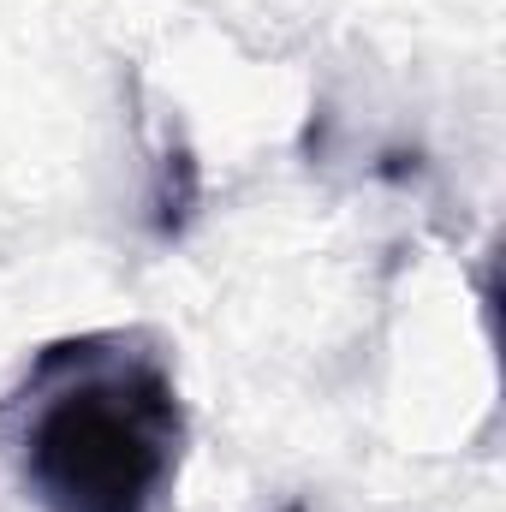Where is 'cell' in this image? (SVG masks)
<instances>
[{"mask_svg": "<svg viewBox=\"0 0 506 512\" xmlns=\"http://www.w3.org/2000/svg\"><path fill=\"white\" fill-rule=\"evenodd\" d=\"M191 203H197V161H191L185 149H167V155L155 161V191H149V221H155V233H161V239L179 233L185 215H191Z\"/></svg>", "mask_w": 506, "mask_h": 512, "instance_id": "2", "label": "cell"}, {"mask_svg": "<svg viewBox=\"0 0 506 512\" xmlns=\"http://www.w3.org/2000/svg\"><path fill=\"white\" fill-rule=\"evenodd\" d=\"M0 429L42 512H161L185 453V399L155 334L90 328L30 358Z\"/></svg>", "mask_w": 506, "mask_h": 512, "instance_id": "1", "label": "cell"}]
</instances>
